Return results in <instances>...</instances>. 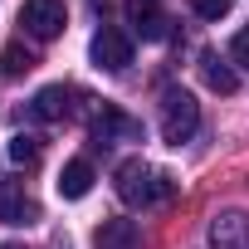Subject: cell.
I'll use <instances>...</instances> for the list:
<instances>
[{"label":"cell","instance_id":"6da1fadb","mask_svg":"<svg viewBox=\"0 0 249 249\" xmlns=\"http://www.w3.org/2000/svg\"><path fill=\"white\" fill-rule=\"evenodd\" d=\"M112 186H117V200L132 205V210H152V205H166L176 196V181L171 171L142 161V157H127L117 171H112Z\"/></svg>","mask_w":249,"mask_h":249},{"label":"cell","instance_id":"7a4b0ae2","mask_svg":"<svg viewBox=\"0 0 249 249\" xmlns=\"http://www.w3.org/2000/svg\"><path fill=\"white\" fill-rule=\"evenodd\" d=\"M196 127H200V103L186 88H166L161 93V137L171 147H181V142L196 137Z\"/></svg>","mask_w":249,"mask_h":249},{"label":"cell","instance_id":"3957f363","mask_svg":"<svg viewBox=\"0 0 249 249\" xmlns=\"http://www.w3.org/2000/svg\"><path fill=\"white\" fill-rule=\"evenodd\" d=\"M93 142L107 147V142H142V122L132 112H122L117 103H103L93 112Z\"/></svg>","mask_w":249,"mask_h":249},{"label":"cell","instance_id":"277c9868","mask_svg":"<svg viewBox=\"0 0 249 249\" xmlns=\"http://www.w3.org/2000/svg\"><path fill=\"white\" fill-rule=\"evenodd\" d=\"M20 25L35 39H59L64 25H69V10H64V0H25L20 5Z\"/></svg>","mask_w":249,"mask_h":249},{"label":"cell","instance_id":"5b68a950","mask_svg":"<svg viewBox=\"0 0 249 249\" xmlns=\"http://www.w3.org/2000/svg\"><path fill=\"white\" fill-rule=\"evenodd\" d=\"M35 220H39V205L30 200L25 181L0 176V225H35Z\"/></svg>","mask_w":249,"mask_h":249},{"label":"cell","instance_id":"8992f818","mask_svg":"<svg viewBox=\"0 0 249 249\" xmlns=\"http://www.w3.org/2000/svg\"><path fill=\"white\" fill-rule=\"evenodd\" d=\"M93 64L107 69V73H122V69L132 64V39L122 35V30H112V25H103L93 35Z\"/></svg>","mask_w":249,"mask_h":249},{"label":"cell","instance_id":"52a82bcc","mask_svg":"<svg viewBox=\"0 0 249 249\" xmlns=\"http://www.w3.org/2000/svg\"><path fill=\"white\" fill-rule=\"evenodd\" d=\"M122 10H127L132 35H142V39H152V44L171 35V20H166V10L157 5V0H122Z\"/></svg>","mask_w":249,"mask_h":249},{"label":"cell","instance_id":"ba28073f","mask_svg":"<svg viewBox=\"0 0 249 249\" xmlns=\"http://www.w3.org/2000/svg\"><path fill=\"white\" fill-rule=\"evenodd\" d=\"M210 249H249V215L220 210L210 220Z\"/></svg>","mask_w":249,"mask_h":249},{"label":"cell","instance_id":"9c48e42d","mask_svg":"<svg viewBox=\"0 0 249 249\" xmlns=\"http://www.w3.org/2000/svg\"><path fill=\"white\" fill-rule=\"evenodd\" d=\"M93 244L98 249H142V230H137V220H103Z\"/></svg>","mask_w":249,"mask_h":249},{"label":"cell","instance_id":"30bf717a","mask_svg":"<svg viewBox=\"0 0 249 249\" xmlns=\"http://www.w3.org/2000/svg\"><path fill=\"white\" fill-rule=\"evenodd\" d=\"M88 191H93V166H88L83 157L64 161V171H59V196H64V200H83Z\"/></svg>","mask_w":249,"mask_h":249},{"label":"cell","instance_id":"8fae6325","mask_svg":"<svg viewBox=\"0 0 249 249\" xmlns=\"http://www.w3.org/2000/svg\"><path fill=\"white\" fill-rule=\"evenodd\" d=\"M64 112H69V88H64V83L39 88V93H35V103H30V117H39V122H59Z\"/></svg>","mask_w":249,"mask_h":249},{"label":"cell","instance_id":"7c38bea8","mask_svg":"<svg viewBox=\"0 0 249 249\" xmlns=\"http://www.w3.org/2000/svg\"><path fill=\"white\" fill-rule=\"evenodd\" d=\"M200 78H205V88H210V93H234V88H239L234 69H230V64H220V54H200Z\"/></svg>","mask_w":249,"mask_h":249},{"label":"cell","instance_id":"4fadbf2b","mask_svg":"<svg viewBox=\"0 0 249 249\" xmlns=\"http://www.w3.org/2000/svg\"><path fill=\"white\" fill-rule=\"evenodd\" d=\"M30 69H35V54L25 44H5V49H0V73H5V78H20Z\"/></svg>","mask_w":249,"mask_h":249},{"label":"cell","instance_id":"5bb4252c","mask_svg":"<svg viewBox=\"0 0 249 249\" xmlns=\"http://www.w3.org/2000/svg\"><path fill=\"white\" fill-rule=\"evenodd\" d=\"M39 137H30V132H20V137H10V161L15 166H39Z\"/></svg>","mask_w":249,"mask_h":249},{"label":"cell","instance_id":"9a60e30c","mask_svg":"<svg viewBox=\"0 0 249 249\" xmlns=\"http://www.w3.org/2000/svg\"><path fill=\"white\" fill-rule=\"evenodd\" d=\"M191 10H196L200 20H225V15H230V0H191Z\"/></svg>","mask_w":249,"mask_h":249},{"label":"cell","instance_id":"2e32d148","mask_svg":"<svg viewBox=\"0 0 249 249\" xmlns=\"http://www.w3.org/2000/svg\"><path fill=\"white\" fill-rule=\"evenodd\" d=\"M230 59H234L239 69H249V25H244V30L230 39Z\"/></svg>","mask_w":249,"mask_h":249},{"label":"cell","instance_id":"e0dca14e","mask_svg":"<svg viewBox=\"0 0 249 249\" xmlns=\"http://www.w3.org/2000/svg\"><path fill=\"white\" fill-rule=\"evenodd\" d=\"M0 249H25V244H0Z\"/></svg>","mask_w":249,"mask_h":249}]
</instances>
